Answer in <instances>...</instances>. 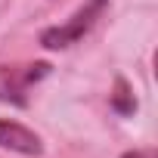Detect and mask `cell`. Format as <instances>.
Listing matches in <instances>:
<instances>
[{"mask_svg": "<svg viewBox=\"0 0 158 158\" xmlns=\"http://www.w3.org/2000/svg\"><path fill=\"white\" fill-rule=\"evenodd\" d=\"M109 10H112L109 0H87L84 6H77V10L71 13L68 22L44 28L40 37H37V44H40L44 50H68V47H74V44H81V40L99 25V19H102Z\"/></svg>", "mask_w": 158, "mask_h": 158, "instance_id": "1", "label": "cell"}, {"mask_svg": "<svg viewBox=\"0 0 158 158\" xmlns=\"http://www.w3.org/2000/svg\"><path fill=\"white\" fill-rule=\"evenodd\" d=\"M53 71L50 62H16V65H0V102L28 109L34 84H40L44 77Z\"/></svg>", "mask_w": 158, "mask_h": 158, "instance_id": "2", "label": "cell"}, {"mask_svg": "<svg viewBox=\"0 0 158 158\" xmlns=\"http://www.w3.org/2000/svg\"><path fill=\"white\" fill-rule=\"evenodd\" d=\"M0 149H10V152H19V155H28V158L44 155L40 136L31 127H25L13 118H0Z\"/></svg>", "mask_w": 158, "mask_h": 158, "instance_id": "3", "label": "cell"}, {"mask_svg": "<svg viewBox=\"0 0 158 158\" xmlns=\"http://www.w3.org/2000/svg\"><path fill=\"white\" fill-rule=\"evenodd\" d=\"M136 96H133V87H130V81L127 77H115V84H112V93H109V109L115 112V115H121V118H133L136 115Z\"/></svg>", "mask_w": 158, "mask_h": 158, "instance_id": "4", "label": "cell"}, {"mask_svg": "<svg viewBox=\"0 0 158 158\" xmlns=\"http://www.w3.org/2000/svg\"><path fill=\"white\" fill-rule=\"evenodd\" d=\"M118 158H158V152L155 149H130V152H124Z\"/></svg>", "mask_w": 158, "mask_h": 158, "instance_id": "5", "label": "cell"}]
</instances>
